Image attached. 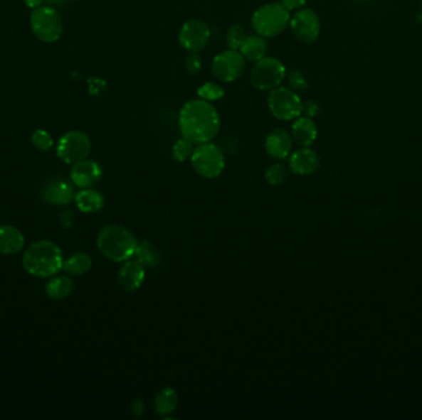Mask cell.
<instances>
[{"instance_id": "6da1fadb", "label": "cell", "mask_w": 422, "mask_h": 420, "mask_svg": "<svg viewBox=\"0 0 422 420\" xmlns=\"http://www.w3.org/2000/svg\"><path fill=\"white\" fill-rule=\"evenodd\" d=\"M178 126L181 137L194 144H206L218 136L221 119L211 102L199 97L189 100L181 107Z\"/></svg>"}, {"instance_id": "7a4b0ae2", "label": "cell", "mask_w": 422, "mask_h": 420, "mask_svg": "<svg viewBox=\"0 0 422 420\" xmlns=\"http://www.w3.org/2000/svg\"><path fill=\"white\" fill-rule=\"evenodd\" d=\"M63 253L52 240H36L28 245L23 257V269L35 277H51L63 269Z\"/></svg>"}, {"instance_id": "3957f363", "label": "cell", "mask_w": 422, "mask_h": 420, "mask_svg": "<svg viewBox=\"0 0 422 420\" xmlns=\"http://www.w3.org/2000/svg\"><path fill=\"white\" fill-rule=\"evenodd\" d=\"M137 244L134 233L120 225H107L97 237V249L114 263H124L134 258Z\"/></svg>"}, {"instance_id": "277c9868", "label": "cell", "mask_w": 422, "mask_h": 420, "mask_svg": "<svg viewBox=\"0 0 422 420\" xmlns=\"http://www.w3.org/2000/svg\"><path fill=\"white\" fill-rule=\"evenodd\" d=\"M290 23V11L280 3L262 5L252 15V28L257 35L272 38L285 31Z\"/></svg>"}, {"instance_id": "5b68a950", "label": "cell", "mask_w": 422, "mask_h": 420, "mask_svg": "<svg viewBox=\"0 0 422 420\" xmlns=\"http://www.w3.org/2000/svg\"><path fill=\"white\" fill-rule=\"evenodd\" d=\"M191 162L195 173L205 179L221 176L226 166L223 149L211 142L198 144L191 154Z\"/></svg>"}, {"instance_id": "8992f818", "label": "cell", "mask_w": 422, "mask_h": 420, "mask_svg": "<svg viewBox=\"0 0 422 420\" xmlns=\"http://www.w3.org/2000/svg\"><path fill=\"white\" fill-rule=\"evenodd\" d=\"M30 26L33 35L45 43L58 41L63 33V18L58 10L50 5L38 6L30 15Z\"/></svg>"}, {"instance_id": "52a82bcc", "label": "cell", "mask_w": 422, "mask_h": 420, "mask_svg": "<svg viewBox=\"0 0 422 420\" xmlns=\"http://www.w3.org/2000/svg\"><path fill=\"white\" fill-rule=\"evenodd\" d=\"M268 110L274 119L280 121L295 120L302 114V102L299 94L287 87L270 90L267 97Z\"/></svg>"}, {"instance_id": "ba28073f", "label": "cell", "mask_w": 422, "mask_h": 420, "mask_svg": "<svg viewBox=\"0 0 422 420\" xmlns=\"http://www.w3.org/2000/svg\"><path fill=\"white\" fill-rule=\"evenodd\" d=\"M287 77V70L282 60L275 57H265L255 62L250 70V83L257 90L270 92L278 88Z\"/></svg>"}, {"instance_id": "9c48e42d", "label": "cell", "mask_w": 422, "mask_h": 420, "mask_svg": "<svg viewBox=\"0 0 422 420\" xmlns=\"http://www.w3.org/2000/svg\"><path fill=\"white\" fill-rule=\"evenodd\" d=\"M92 149L90 139L87 134L78 129L65 132L57 144V156L62 162L73 166L87 159Z\"/></svg>"}, {"instance_id": "30bf717a", "label": "cell", "mask_w": 422, "mask_h": 420, "mask_svg": "<svg viewBox=\"0 0 422 420\" xmlns=\"http://www.w3.org/2000/svg\"><path fill=\"white\" fill-rule=\"evenodd\" d=\"M246 70V60L241 52L226 50L218 53L211 63V73L223 83H233L241 78Z\"/></svg>"}, {"instance_id": "8fae6325", "label": "cell", "mask_w": 422, "mask_h": 420, "mask_svg": "<svg viewBox=\"0 0 422 420\" xmlns=\"http://www.w3.org/2000/svg\"><path fill=\"white\" fill-rule=\"evenodd\" d=\"M211 38L209 25L201 18H191L181 25L178 41L186 51L199 53L208 46Z\"/></svg>"}, {"instance_id": "7c38bea8", "label": "cell", "mask_w": 422, "mask_h": 420, "mask_svg": "<svg viewBox=\"0 0 422 420\" xmlns=\"http://www.w3.org/2000/svg\"><path fill=\"white\" fill-rule=\"evenodd\" d=\"M289 26L294 36L304 43H314L320 37L321 23L315 10L299 9L290 18Z\"/></svg>"}, {"instance_id": "4fadbf2b", "label": "cell", "mask_w": 422, "mask_h": 420, "mask_svg": "<svg viewBox=\"0 0 422 420\" xmlns=\"http://www.w3.org/2000/svg\"><path fill=\"white\" fill-rule=\"evenodd\" d=\"M289 169L294 174L307 176L314 174L321 166V158L310 147H302L290 153L288 157Z\"/></svg>"}, {"instance_id": "5bb4252c", "label": "cell", "mask_w": 422, "mask_h": 420, "mask_svg": "<svg viewBox=\"0 0 422 420\" xmlns=\"http://www.w3.org/2000/svg\"><path fill=\"white\" fill-rule=\"evenodd\" d=\"M102 169L99 163L92 159H84L75 163L70 169V181L79 189L93 188L102 179Z\"/></svg>"}, {"instance_id": "9a60e30c", "label": "cell", "mask_w": 422, "mask_h": 420, "mask_svg": "<svg viewBox=\"0 0 422 420\" xmlns=\"http://www.w3.org/2000/svg\"><path fill=\"white\" fill-rule=\"evenodd\" d=\"M75 184L62 178L50 181L43 190V200L56 206H65L72 203L75 198Z\"/></svg>"}, {"instance_id": "2e32d148", "label": "cell", "mask_w": 422, "mask_h": 420, "mask_svg": "<svg viewBox=\"0 0 422 420\" xmlns=\"http://www.w3.org/2000/svg\"><path fill=\"white\" fill-rule=\"evenodd\" d=\"M265 152L274 159H287L292 152V137L288 131L274 129L267 134L265 142Z\"/></svg>"}, {"instance_id": "e0dca14e", "label": "cell", "mask_w": 422, "mask_h": 420, "mask_svg": "<svg viewBox=\"0 0 422 420\" xmlns=\"http://www.w3.org/2000/svg\"><path fill=\"white\" fill-rule=\"evenodd\" d=\"M144 277H146V271L144 266L137 260L129 259L124 262L119 270L117 280L121 289L131 294V292L137 291L139 287L142 286Z\"/></svg>"}, {"instance_id": "ac0fdd59", "label": "cell", "mask_w": 422, "mask_h": 420, "mask_svg": "<svg viewBox=\"0 0 422 420\" xmlns=\"http://www.w3.org/2000/svg\"><path fill=\"white\" fill-rule=\"evenodd\" d=\"M317 126L311 117L300 116L292 122V141L300 147H310L317 139Z\"/></svg>"}, {"instance_id": "d6986e66", "label": "cell", "mask_w": 422, "mask_h": 420, "mask_svg": "<svg viewBox=\"0 0 422 420\" xmlns=\"http://www.w3.org/2000/svg\"><path fill=\"white\" fill-rule=\"evenodd\" d=\"M25 237L18 227L11 225L0 226V254L15 255L23 249Z\"/></svg>"}, {"instance_id": "ffe728a7", "label": "cell", "mask_w": 422, "mask_h": 420, "mask_svg": "<svg viewBox=\"0 0 422 420\" xmlns=\"http://www.w3.org/2000/svg\"><path fill=\"white\" fill-rule=\"evenodd\" d=\"M75 201L79 211L84 213L99 212L105 205V199H104L102 193H99L97 190L92 189V188L80 190L75 194Z\"/></svg>"}, {"instance_id": "44dd1931", "label": "cell", "mask_w": 422, "mask_h": 420, "mask_svg": "<svg viewBox=\"0 0 422 420\" xmlns=\"http://www.w3.org/2000/svg\"><path fill=\"white\" fill-rule=\"evenodd\" d=\"M240 52L245 57V60L255 63V62L267 57L268 43L265 41V37L260 36V35H250V36H247L245 42L242 43Z\"/></svg>"}, {"instance_id": "7402d4cb", "label": "cell", "mask_w": 422, "mask_h": 420, "mask_svg": "<svg viewBox=\"0 0 422 420\" xmlns=\"http://www.w3.org/2000/svg\"><path fill=\"white\" fill-rule=\"evenodd\" d=\"M75 290V282L65 275H53L45 285V292L52 300H65Z\"/></svg>"}, {"instance_id": "603a6c76", "label": "cell", "mask_w": 422, "mask_h": 420, "mask_svg": "<svg viewBox=\"0 0 422 420\" xmlns=\"http://www.w3.org/2000/svg\"><path fill=\"white\" fill-rule=\"evenodd\" d=\"M134 257V260H137L144 269H156L161 265L159 252L149 240L137 244Z\"/></svg>"}, {"instance_id": "cb8c5ba5", "label": "cell", "mask_w": 422, "mask_h": 420, "mask_svg": "<svg viewBox=\"0 0 422 420\" xmlns=\"http://www.w3.org/2000/svg\"><path fill=\"white\" fill-rule=\"evenodd\" d=\"M178 406V394L172 387H164L157 393L154 398V408L158 414L167 416L176 411Z\"/></svg>"}, {"instance_id": "d4e9b609", "label": "cell", "mask_w": 422, "mask_h": 420, "mask_svg": "<svg viewBox=\"0 0 422 420\" xmlns=\"http://www.w3.org/2000/svg\"><path fill=\"white\" fill-rule=\"evenodd\" d=\"M93 266V260L85 253H75L70 255V258L65 259L63 263V269L65 273L73 275V276H82L84 274L88 273Z\"/></svg>"}, {"instance_id": "484cf974", "label": "cell", "mask_w": 422, "mask_h": 420, "mask_svg": "<svg viewBox=\"0 0 422 420\" xmlns=\"http://www.w3.org/2000/svg\"><path fill=\"white\" fill-rule=\"evenodd\" d=\"M246 28L242 23H233L226 33V45L230 50L240 51L242 43L246 40Z\"/></svg>"}, {"instance_id": "4316f807", "label": "cell", "mask_w": 422, "mask_h": 420, "mask_svg": "<svg viewBox=\"0 0 422 420\" xmlns=\"http://www.w3.org/2000/svg\"><path fill=\"white\" fill-rule=\"evenodd\" d=\"M194 152V144L189 139H176L172 147V157L176 162L184 163L191 159V154Z\"/></svg>"}, {"instance_id": "83f0119b", "label": "cell", "mask_w": 422, "mask_h": 420, "mask_svg": "<svg viewBox=\"0 0 422 420\" xmlns=\"http://www.w3.org/2000/svg\"><path fill=\"white\" fill-rule=\"evenodd\" d=\"M198 97L206 102H218L225 97V89L215 82H208L198 88Z\"/></svg>"}, {"instance_id": "f1b7e54d", "label": "cell", "mask_w": 422, "mask_h": 420, "mask_svg": "<svg viewBox=\"0 0 422 420\" xmlns=\"http://www.w3.org/2000/svg\"><path fill=\"white\" fill-rule=\"evenodd\" d=\"M288 178V168L282 163H275L268 166L265 171V181L272 186H279L283 184Z\"/></svg>"}, {"instance_id": "f546056e", "label": "cell", "mask_w": 422, "mask_h": 420, "mask_svg": "<svg viewBox=\"0 0 422 420\" xmlns=\"http://www.w3.org/2000/svg\"><path fill=\"white\" fill-rule=\"evenodd\" d=\"M285 78L288 82L289 88L297 92V94L307 92V89H309V80L300 70H290L289 73H287Z\"/></svg>"}, {"instance_id": "4dcf8cb0", "label": "cell", "mask_w": 422, "mask_h": 420, "mask_svg": "<svg viewBox=\"0 0 422 420\" xmlns=\"http://www.w3.org/2000/svg\"><path fill=\"white\" fill-rule=\"evenodd\" d=\"M31 142H33V147L41 152H47L53 147V139H52L51 134L45 129H36L31 137Z\"/></svg>"}, {"instance_id": "1f68e13d", "label": "cell", "mask_w": 422, "mask_h": 420, "mask_svg": "<svg viewBox=\"0 0 422 420\" xmlns=\"http://www.w3.org/2000/svg\"><path fill=\"white\" fill-rule=\"evenodd\" d=\"M186 72L191 74V75L199 73L201 68H203V62H201V58H200V55L198 53L191 52L189 55H186Z\"/></svg>"}, {"instance_id": "d6a6232c", "label": "cell", "mask_w": 422, "mask_h": 420, "mask_svg": "<svg viewBox=\"0 0 422 420\" xmlns=\"http://www.w3.org/2000/svg\"><path fill=\"white\" fill-rule=\"evenodd\" d=\"M302 114L307 117H317L321 114V107L319 102L315 100H309L307 102H302Z\"/></svg>"}, {"instance_id": "836d02e7", "label": "cell", "mask_w": 422, "mask_h": 420, "mask_svg": "<svg viewBox=\"0 0 422 420\" xmlns=\"http://www.w3.org/2000/svg\"><path fill=\"white\" fill-rule=\"evenodd\" d=\"M307 0H279V3L284 5L289 11L302 9V6L307 4Z\"/></svg>"}, {"instance_id": "e575fe53", "label": "cell", "mask_w": 422, "mask_h": 420, "mask_svg": "<svg viewBox=\"0 0 422 420\" xmlns=\"http://www.w3.org/2000/svg\"><path fill=\"white\" fill-rule=\"evenodd\" d=\"M131 411L134 416H142L144 413V402L142 399H136L131 404Z\"/></svg>"}, {"instance_id": "d590c367", "label": "cell", "mask_w": 422, "mask_h": 420, "mask_svg": "<svg viewBox=\"0 0 422 420\" xmlns=\"http://www.w3.org/2000/svg\"><path fill=\"white\" fill-rule=\"evenodd\" d=\"M60 225L65 227V228H70L72 226V223L75 221V216L72 215V212H63L60 218Z\"/></svg>"}, {"instance_id": "8d00e7d4", "label": "cell", "mask_w": 422, "mask_h": 420, "mask_svg": "<svg viewBox=\"0 0 422 420\" xmlns=\"http://www.w3.org/2000/svg\"><path fill=\"white\" fill-rule=\"evenodd\" d=\"M25 5L30 8V9H36L38 6H41L43 0H23Z\"/></svg>"}, {"instance_id": "74e56055", "label": "cell", "mask_w": 422, "mask_h": 420, "mask_svg": "<svg viewBox=\"0 0 422 420\" xmlns=\"http://www.w3.org/2000/svg\"><path fill=\"white\" fill-rule=\"evenodd\" d=\"M63 1H75V0H63Z\"/></svg>"}]
</instances>
